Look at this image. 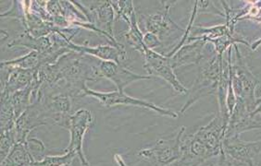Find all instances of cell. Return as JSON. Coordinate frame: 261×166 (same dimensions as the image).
<instances>
[{
  "label": "cell",
  "instance_id": "cell-1",
  "mask_svg": "<svg viewBox=\"0 0 261 166\" xmlns=\"http://www.w3.org/2000/svg\"><path fill=\"white\" fill-rule=\"evenodd\" d=\"M228 51V63L236 100L244 102L248 111L252 113L256 105L255 91L257 79L248 69L237 45L231 46Z\"/></svg>",
  "mask_w": 261,
  "mask_h": 166
},
{
  "label": "cell",
  "instance_id": "cell-2",
  "mask_svg": "<svg viewBox=\"0 0 261 166\" xmlns=\"http://www.w3.org/2000/svg\"><path fill=\"white\" fill-rule=\"evenodd\" d=\"M224 67L222 55H218L216 52L208 60L201 65L198 75L189 91V98L181 108V114H185L202 97L217 94Z\"/></svg>",
  "mask_w": 261,
  "mask_h": 166
},
{
  "label": "cell",
  "instance_id": "cell-3",
  "mask_svg": "<svg viewBox=\"0 0 261 166\" xmlns=\"http://www.w3.org/2000/svg\"><path fill=\"white\" fill-rule=\"evenodd\" d=\"M186 133V127L181 126L173 139H161L154 146L143 149L138 156L148 161L153 166H171L181 157V138Z\"/></svg>",
  "mask_w": 261,
  "mask_h": 166
},
{
  "label": "cell",
  "instance_id": "cell-4",
  "mask_svg": "<svg viewBox=\"0 0 261 166\" xmlns=\"http://www.w3.org/2000/svg\"><path fill=\"white\" fill-rule=\"evenodd\" d=\"M162 10L150 15L144 16V25L146 32H151L161 40L162 46L166 42L174 41L179 36H184L186 30L181 29L171 20L170 10L171 4L162 1Z\"/></svg>",
  "mask_w": 261,
  "mask_h": 166
},
{
  "label": "cell",
  "instance_id": "cell-5",
  "mask_svg": "<svg viewBox=\"0 0 261 166\" xmlns=\"http://www.w3.org/2000/svg\"><path fill=\"white\" fill-rule=\"evenodd\" d=\"M82 96L94 97L106 107H112V106H138V107H143V108L154 111L158 114H160L161 116H169L172 118L178 117V115L173 111L156 106L153 103H149L145 100H141V99H137V98H134L132 96L127 95L124 91H110V92H102V91L91 90L86 85L83 91Z\"/></svg>",
  "mask_w": 261,
  "mask_h": 166
},
{
  "label": "cell",
  "instance_id": "cell-6",
  "mask_svg": "<svg viewBox=\"0 0 261 166\" xmlns=\"http://www.w3.org/2000/svg\"><path fill=\"white\" fill-rule=\"evenodd\" d=\"M94 122V116L91 111L79 109L70 116L68 129L70 131V142L64 151L74 152L79 158L82 166H90L84 151V139L86 132Z\"/></svg>",
  "mask_w": 261,
  "mask_h": 166
},
{
  "label": "cell",
  "instance_id": "cell-7",
  "mask_svg": "<svg viewBox=\"0 0 261 166\" xmlns=\"http://www.w3.org/2000/svg\"><path fill=\"white\" fill-rule=\"evenodd\" d=\"M143 59L144 70L151 77H160L162 80L167 81L179 94H186L189 92L186 87L181 84V81L178 80L171 64V57L146 48Z\"/></svg>",
  "mask_w": 261,
  "mask_h": 166
},
{
  "label": "cell",
  "instance_id": "cell-8",
  "mask_svg": "<svg viewBox=\"0 0 261 166\" xmlns=\"http://www.w3.org/2000/svg\"><path fill=\"white\" fill-rule=\"evenodd\" d=\"M222 150L226 156L249 165L257 166L256 159L261 152V140L247 142L240 140L239 136L227 137L223 139Z\"/></svg>",
  "mask_w": 261,
  "mask_h": 166
},
{
  "label": "cell",
  "instance_id": "cell-9",
  "mask_svg": "<svg viewBox=\"0 0 261 166\" xmlns=\"http://www.w3.org/2000/svg\"><path fill=\"white\" fill-rule=\"evenodd\" d=\"M99 71L103 78L112 81L115 84L117 91H124L127 86L135 81L151 80V76L139 75L128 70L125 65H120L112 61H100Z\"/></svg>",
  "mask_w": 261,
  "mask_h": 166
},
{
  "label": "cell",
  "instance_id": "cell-10",
  "mask_svg": "<svg viewBox=\"0 0 261 166\" xmlns=\"http://www.w3.org/2000/svg\"><path fill=\"white\" fill-rule=\"evenodd\" d=\"M69 48L72 52H76L83 55H88L99 58L101 61H112L120 65H125L128 60V55L125 46L121 44L120 46L111 45H100L97 46H81L70 42Z\"/></svg>",
  "mask_w": 261,
  "mask_h": 166
},
{
  "label": "cell",
  "instance_id": "cell-11",
  "mask_svg": "<svg viewBox=\"0 0 261 166\" xmlns=\"http://www.w3.org/2000/svg\"><path fill=\"white\" fill-rule=\"evenodd\" d=\"M1 94L11 95L30 85L34 81L36 70L1 67Z\"/></svg>",
  "mask_w": 261,
  "mask_h": 166
},
{
  "label": "cell",
  "instance_id": "cell-12",
  "mask_svg": "<svg viewBox=\"0 0 261 166\" xmlns=\"http://www.w3.org/2000/svg\"><path fill=\"white\" fill-rule=\"evenodd\" d=\"M261 128V123L252 117L246 104L242 100H236V106L230 116L225 137L239 136L242 133L251 129Z\"/></svg>",
  "mask_w": 261,
  "mask_h": 166
},
{
  "label": "cell",
  "instance_id": "cell-13",
  "mask_svg": "<svg viewBox=\"0 0 261 166\" xmlns=\"http://www.w3.org/2000/svg\"><path fill=\"white\" fill-rule=\"evenodd\" d=\"M87 20L91 24L111 36L112 39L117 40L114 36L113 29L115 23V11L113 10L110 1H104L101 4L88 9Z\"/></svg>",
  "mask_w": 261,
  "mask_h": 166
},
{
  "label": "cell",
  "instance_id": "cell-14",
  "mask_svg": "<svg viewBox=\"0 0 261 166\" xmlns=\"http://www.w3.org/2000/svg\"><path fill=\"white\" fill-rule=\"evenodd\" d=\"M204 41H194L181 46L179 50L171 57L173 69H178L184 65L200 64L203 59V51L206 46Z\"/></svg>",
  "mask_w": 261,
  "mask_h": 166
},
{
  "label": "cell",
  "instance_id": "cell-15",
  "mask_svg": "<svg viewBox=\"0 0 261 166\" xmlns=\"http://www.w3.org/2000/svg\"><path fill=\"white\" fill-rule=\"evenodd\" d=\"M35 161L37 160L31 153L26 142L16 143L5 160L1 161V166H28Z\"/></svg>",
  "mask_w": 261,
  "mask_h": 166
},
{
  "label": "cell",
  "instance_id": "cell-16",
  "mask_svg": "<svg viewBox=\"0 0 261 166\" xmlns=\"http://www.w3.org/2000/svg\"><path fill=\"white\" fill-rule=\"evenodd\" d=\"M123 37L128 46L137 51L142 56H144L146 47L144 44V35L138 26L136 13L132 16L129 28L123 32Z\"/></svg>",
  "mask_w": 261,
  "mask_h": 166
},
{
  "label": "cell",
  "instance_id": "cell-17",
  "mask_svg": "<svg viewBox=\"0 0 261 166\" xmlns=\"http://www.w3.org/2000/svg\"><path fill=\"white\" fill-rule=\"evenodd\" d=\"M1 67L18 68L22 70H38L42 67V57L40 53L30 51L27 55L10 60L1 61Z\"/></svg>",
  "mask_w": 261,
  "mask_h": 166
},
{
  "label": "cell",
  "instance_id": "cell-18",
  "mask_svg": "<svg viewBox=\"0 0 261 166\" xmlns=\"http://www.w3.org/2000/svg\"><path fill=\"white\" fill-rule=\"evenodd\" d=\"M10 101L15 111L17 118L22 115L33 105V85L27 86L20 91H16L10 95Z\"/></svg>",
  "mask_w": 261,
  "mask_h": 166
},
{
  "label": "cell",
  "instance_id": "cell-19",
  "mask_svg": "<svg viewBox=\"0 0 261 166\" xmlns=\"http://www.w3.org/2000/svg\"><path fill=\"white\" fill-rule=\"evenodd\" d=\"M113 10L115 11L116 20H124L126 23L130 24L132 16L136 13L134 2L132 0H118L110 1Z\"/></svg>",
  "mask_w": 261,
  "mask_h": 166
},
{
  "label": "cell",
  "instance_id": "cell-20",
  "mask_svg": "<svg viewBox=\"0 0 261 166\" xmlns=\"http://www.w3.org/2000/svg\"><path fill=\"white\" fill-rule=\"evenodd\" d=\"M77 155L74 152H65L64 155L59 156H45L40 161H35L32 166H66L71 164Z\"/></svg>",
  "mask_w": 261,
  "mask_h": 166
},
{
  "label": "cell",
  "instance_id": "cell-21",
  "mask_svg": "<svg viewBox=\"0 0 261 166\" xmlns=\"http://www.w3.org/2000/svg\"><path fill=\"white\" fill-rule=\"evenodd\" d=\"M16 144L14 127L5 132H1V161H4L6 157L9 155L10 151Z\"/></svg>",
  "mask_w": 261,
  "mask_h": 166
},
{
  "label": "cell",
  "instance_id": "cell-22",
  "mask_svg": "<svg viewBox=\"0 0 261 166\" xmlns=\"http://www.w3.org/2000/svg\"><path fill=\"white\" fill-rule=\"evenodd\" d=\"M197 13H214L216 15L225 17L224 14L217 9L211 1H196Z\"/></svg>",
  "mask_w": 261,
  "mask_h": 166
},
{
  "label": "cell",
  "instance_id": "cell-23",
  "mask_svg": "<svg viewBox=\"0 0 261 166\" xmlns=\"http://www.w3.org/2000/svg\"><path fill=\"white\" fill-rule=\"evenodd\" d=\"M144 44L146 48L150 49V50H154L155 48L162 46L161 40L155 35H153L151 32H146L144 35Z\"/></svg>",
  "mask_w": 261,
  "mask_h": 166
},
{
  "label": "cell",
  "instance_id": "cell-24",
  "mask_svg": "<svg viewBox=\"0 0 261 166\" xmlns=\"http://www.w3.org/2000/svg\"><path fill=\"white\" fill-rule=\"evenodd\" d=\"M225 166H251L247 164L246 162L237 161L232 159L231 157H228L225 155Z\"/></svg>",
  "mask_w": 261,
  "mask_h": 166
},
{
  "label": "cell",
  "instance_id": "cell-25",
  "mask_svg": "<svg viewBox=\"0 0 261 166\" xmlns=\"http://www.w3.org/2000/svg\"><path fill=\"white\" fill-rule=\"evenodd\" d=\"M257 115L261 116V97L259 99H257L256 101V105H255V109L251 113L252 117L255 118V116Z\"/></svg>",
  "mask_w": 261,
  "mask_h": 166
},
{
  "label": "cell",
  "instance_id": "cell-26",
  "mask_svg": "<svg viewBox=\"0 0 261 166\" xmlns=\"http://www.w3.org/2000/svg\"><path fill=\"white\" fill-rule=\"evenodd\" d=\"M114 159H115V161L118 163V165L119 166H128L126 164L124 161H123V159H122V157L120 155V154H115V156H114Z\"/></svg>",
  "mask_w": 261,
  "mask_h": 166
},
{
  "label": "cell",
  "instance_id": "cell-27",
  "mask_svg": "<svg viewBox=\"0 0 261 166\" xmlns=\"http://www.w3.org/2000/svg\"><path fill=\"white\" fill-rule=\"evenodd\" d=\"M66 166H72L71 164H69V165H66Z\"/></svg>",
  "mask_w": 261,
  "mask_h": 166
},
{
  "label": "cell",
  "instance_id": "cell-28",
  "mask_svg": "<svg viewBox=\"0 0 261 166\" xmlns=\"http://www.w3.org/2000/svg\"><path fill=\"white\" fill-rule=\"evenodd\" d=\"M171 166H176V165H174V164H171Z\"/></svg>",
  "mask_w": 261,
  "mask_h": 166
}]
</instances>
